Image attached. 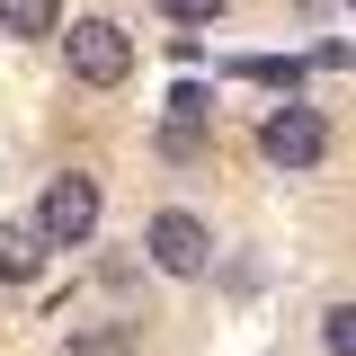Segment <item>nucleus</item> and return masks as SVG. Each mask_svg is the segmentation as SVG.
<instances>
[{
    "label": "nucleus",
    "instance_id": "obj_1",
    "mask_svg": "<svg viewBox=\"0 0 356 356\" xmlns=\"http://www.w3.org/2000/svg\"><path fill=\"white\" fill-rule=\"evenodd\" d=\"M63 63H72V81H89V89H125L134 36L116 18H63Z\"/></svg>",
    "mask_w": 356,
    "mask_h": 356
},
{
    "label": "nucleus",
    "instance_id": "obj_2",
    "mask_svg": "<svg viewBox=\"0 0 356 356\" xmlns=\"http://www.w3.org/2000/svg\"><path fill=\"white\" fill-rule=\"evenodd\" d=\"M89 232H98V178H89V170L44 178V196H36V241H44V250H81Z\"/></svg>",
    "mask_w": 356,
    "mask_h": 356
},
{
    "label": "nucleus",
    "instance_id": "obj_3",
    "mask_svg": "<svg viewBox=\"0 0 356 356\" xmlns=\"http://www.w3.org/2000/svg\"><path fill=\"white\" fill-rule=\"evenodd\" d=\"M259 161H276V170H312V161H330V116L303 107V98L267 107V116H259Z\"/></svg>",
    "mask_w": 356,
    "mask_h": 356
},
{
    "label": "nucleus",
    "instance_id": "obj_4",
    "mask_svg": "<svg viewBox=\"0 0 356 356\" xmlns=\"http://www.w3.org/2000/svg\"><path fill=\"white\" fill-rule=\"evenodd\" d=\"M143 250H152L161 276H205V267H214V232H205L196 214H178V205H170V214H152Z\"/></svg>",
    "mask_w": 356,
    "mask_h": 356
},
{
    "label": "nucleus",
    "instance_id": "obj_5",
    "mask_svg": "<svg viewBox=\"0 0 356 356\" xmlns=\"http://www.w3.org/2000/svg\"><path fill=\"white\" fill-rule=\"evenodd\" d=\"M44 259H54V250L36 241V222H0V285H36Z\"/></svg>",
    "mask_w": 356,
    "mask_h": 356
},
{
    "label": "nucleus",
    "instance_id": "obj_6",
    "mask_svg": "<svg viewBox=\"0 0 356 356\" xmlns=\"http://www.w3.org/2000/svg\"><path fill=\"white\" fill-rule=\"evenodd\" d=\"M196 143H205V98H196V89H178L170 116H161V152H170V161H187Z\"/></svg>",
    "mask_w": 356,
    "mask_h": 356
},
{
    "label": "nucleus",
    "instance_id": "obj_7",
    "mask_svg": "<svg viewBox=\"0 0 356 356\" xmlns=\"http://www.w3.org/2000/svg\"><path fill=\"white\" fill-rule=\"evenodd\" d=\"M0 27L9 36H63V0H0Z\"/></svg>",
    "mask_w": 356,
    "mask_h": 356
},
{
    "label": "nucleus",
    "instance_id": "obj_8",
    "mask_svg": "<svg viewBox=\"0 0 356 356\" xmlns=\"http://www.w3.org/2000/svg\"><path fill=\"white\" fill-rule=\"evenodd\" d=\"M232 72H241V81H267V89H294V81H303V63H294V54H241Z\"/></svg>",
    "mask_w": 356,
    "mask_h": 356
},
{
    "label": "nucleus",
    "instance_id": "obj_9",
    "mask_svg": "<svg viewBox=\"0 0 356 356\" xmlns=\"http://www.w3.org/2000/svg\"><path fill=\"white\" fill-rule=\"evenodd\" d=\"M321 339H330V356H356V303H330V312H321Z\"/></svg>",
    "mask_w": 356,
    "mask_h": 356
},
{
    "label": "nucleus",
    "instance_id": "obj_10",
    "mask_svg": "<svg viewBox=\"0 0 356 356\" xmlns=\"http://www.w3.org/2000/svg\"><path fill=\"white\" fill-rule=\"evenodd\" d=\"M72 348H81V356H134V330H125V321H116V330H81Z\"/></svg>",
    "mask_w": 356,
    "mask_h": 356
},
{
    "label": "nucleus",
    "instance_id": "obj_11",
    "mask_svg": "<svg viewBox=\"0 0 356 356\" xmlns=\"http://www.w3.org/2000/svg\"><path fill=\"white\" fill-rule=\"evenodd\" d=\"M152 9H161V18H178V27H205V18H222V9H232V0H152Z\"/></svg>",
    "mask_w": 356,
    "mask_h": 356
},
{
    "label": "nucleus",
    "instance_id": "obj_12",
    "mask_svg": "<svg viewBox=\"0 0 356 356\" xmlns=\"http://www.w3.org/2000/svg\"><path fill=\"white\" fill-rule=\"evenodd\" d=\"M348 9H356V0H348Z\"/></svg>",
    "mask_w": 356,
    "mask_h": 356
}]
</instances>
